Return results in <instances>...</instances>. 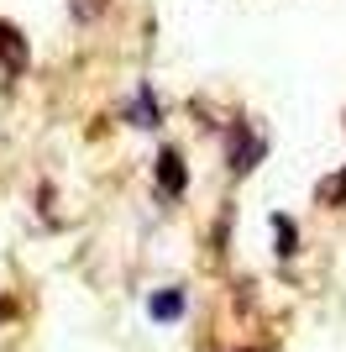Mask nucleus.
<instances>
[{
    "instance_id": "1",
    "label": "nucleus",
    "mask_w": 346,
    "mask_h": 352,
    "mask_svg": "<svg viewBox=\"0 0 346 352\" xmlns=\"http://www.w3.org/2000/svg\"><path fill=\"white\" fill-rule=\"evenodd\" d=\"M152 316H158V321H178V316H184V294H178V289L152 294Z\"/></svg>"
},
{
    "instance_id": "4",
    "label": "nucleus",
    "mask_w": 346,
    "mask_h": 352,
    "mask_svg": "<svg viewBox=\"0 0 346 352\" xmlns=\"http://www.w3.org/2000/svg\"><path fill=\"white\" fill-rule=\"evenodd\" d=\"M11 47V63H27V47H21V37H16L11 27H0V53Z\"/></svg>"
},
{
    "instance_id": "5",
    "label": "nucleus",
    "mask_w": 346,
    "mask_h": 352,
    "mask_svg": "<svg viewBox=\"0 0 346 352\" xmlns=\"http://www.w3.org/2000/svg\"><path fill=\"white\" fill-rule=\"evenodd\" d=\"M325 195H331V200H336V195H346V174H336V179H331V190H325Z\"/></svg>"
},
{
    "instance_id": "2",
    "label": "nucleus",
    "mask_w": 346,
    "mask_h": 352,
    "mask_svg": "<svg viewBox=\"0 0 346 352\" xmlns=\"http://www.w3.org/2000/svg\"><path fill=\"white\" fill-rule=\"evenodd\" d=\"M158 174H163V190H168V195L184 190V163L173 158V153H163V158H158Z\"/></svg>"
},
{
    "instance_id": "3",
    "label": "nucleus",
    "mask_w": 346,
    "mask_h": 352,
    "mask_svg": "<svg viewBox=\"0 0 346 352\" xmlns=\"http://www.w3.org/2000/svg\"><path fill=\"white\" fill-rule=\"evenodd\" d=\"M126 116L137 121V126H152V121H158V105H152V95H147V89H142V95H137V100L126 105Z\"/></svg>"
}]
</instances>
